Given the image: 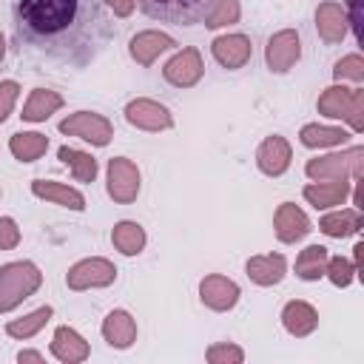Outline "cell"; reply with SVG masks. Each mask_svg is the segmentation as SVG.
Returning <instances> with one entry per match:
<instances>
[{
  "label": "cell",
  "mask_w": 364,
  "mask_h": 364,
  "mask_svg": "<svg viewBox=\"0 0 364 364\" xmlns=\"http://www.w3.org/2000/svg\"><path fill=\"white\" fill-rule=\"evenodd\" d=\"M350 193V185L344 179L327 182V185H307L304 188V199L316 208H330V205H341L344 196Z\"/></svg>",
  "instance_id": "cb8c5ba5"
},
{
  "label": "cell",
  "mask_w": 364,
  "mask_h": 364,
  "mask_svg": "<svg viewBox=\"0 0 364 364\" xmlns=\"http://www.w3.org/2000/svg\"><path fill=\"white\" fill-rule=\"evenodd\" d=\"M301 142L307 148H324V145H338L347 139V134L341 128H327V125H304L301 128Z\"/></svg>",
  "instance_id": "f546056e"
},
{
  "label": "cell",
  "mask_w": 364,
  "mask_h": 364,
  "mask_svg": "<svg viewBox=\"0 0 364 364\" xmlns=\"http://www.w3.org/2000/svg\"><path fill=\"white\" fill-rule=\"evenodd\" d=\"M282 321H284L287 333H293V336H307V333L316 330L318 316H316V310H313L307 301H290V304L282 310Z\"/></svg>",
  "instance_id": "7402d4cb"
},
{
  "label": "cell",
  "mask_w": 364,
  "mask_h": 364,
  "mask_svg": "<svg viewBox=\"0 0 364 364\" xmlns=\"http://www.w3.org/2000/svg\"><path fill=\"white\" fill-rule=\"evenodd\" d=\"M40 270L31 262H11L0 267V313L17 307L40 287Z\"/></svg>",
  "instance_id": "7a4b0ae2"
},
{
  "label": "cell",
  "mask_w": 364,
  "mask_h": 364,
  "mask_svg": "<svg viewBox=\"0 0 364 364\" xmlns=\"http://www.w3.org/2000/svg\"><path fill=\"white\" fill-rule=\"evenodd\" d=\"M51 353L65 361V364H77L88 358V344L82 341V336L71 327H57L54 330V341H51Z\"/></svg>",
  "instance_id": "ac0fdd59"
},
{
  "label": "cell",
  "mask_w": 364,
  "mask_h": 364,
  "mask_svg": "<svg viewBox=\"0 0 364 364\" xmlns=\"http://www.w3.org/2000/svg\"><path fill=\"white\" fill-rule=\"evenodd\" d=\"M318 111L324 117H336V119H350L353 131L364 128V91H350L344 85H333L318 97Z\"/></svg>",
  "instance_id": "277c9868"
},
{
  "label": "cell",
  "mask_w": 364,
  "mask_h": 364,
  "mask_svg": "<svg viewBox=\"0 0 364 364\" xmlns=\"http://www.w3.org/2000/svg\"><path fill=\"white\" fill-rule=\"evenodd\" d=\"M171 46H173V40L168 34H162V31H139L136 37H131L128 48H131V57L139 65H151L159 57V51H165Z\"/></svg>",
  "instance_id": "d6986e66"
},
{
  "label": "cell",
  "mask_w": 364,
  "mask_h": 364,
  "mask_svg": "<svg viewBox=\"0 0 364 364\" xmlns=\"http://www.w3.org/2000/svg\"><path fill=\"white\" fill-rule=\"evenodd\" d=\"M301 54V43H299V34L296 31H279L267 40V48H264V60H267V68L282 74L287 71Z\"/></svg>",
  "instance_id": "9c48e42d"
},
{
  "label": "cell",
  "mask_w": 364,
  "mask_h": 364,
  "mask_svg": "<svg viewBox=\"0 0 364 364\" xmlns=\"http://www.w3.org/2000/svg\"><path fill=\"white\" fill-rule=\"evenodd\" d=\"M333 74L338 77V80H355V82H361L364 80V60L358 57V54H350V57H344V60H338L336 63V68H333Z\"/></svg>",
  "instance_id": "d6a6232c"
},
{
  "label": "cell",
  "mask_w": 364,
  "mask_h": 364,
  "mask_svg": "<svg viewBox=\"0 0 364 364\" xmlns=\"http://www.w3.org/2000/svg\"><path fill=\"white\" fill-rule=\"evenodd\" d=\"M162 77L176 88H191L202 77V57L196 48H182L176 57H171L162 68Z\"/></svg>",
  "instance_id": "30bf717a"
},
{
  "label": "cell",
  "mask_w": 364,
  "mask_h": 364,
  "mask_svg": "<svg viewBox=\"0 0 364 364\" xmlns=\"http://www.w3.org/2000/svg\"><path fill=\"white\" fill-rule=\"evenodd\" d=\"M60 131L68 134V136H80L91 145H108L111 136H114V128L105 117L100 114H91V111H77L71 117H65L60 122Z\"/></svg>",
  "instance_id": "8992f818"
},
{
  "label": "cell",
  "mask_w": 364,
  "mask_h": 364,
  "mask_svg": "<svg viewBox=\"0 0 364 364\" xmlns=\"http://www.w3.org/2000/svg\"><path fill=\"white\" fill-rule=\"evenodd\" d=\"M361 156H364V148H353L347 154H330V156H321V159H310L304 165V171H307L310 179H318V182H324V179L336 182V179H344L347 173L361 179V173H364Z\"/></svg>",
  "instance_id": "5b68a950"
},
{
  "label": "cell",
  "mask_w": 364,
  "mask_h": 364,
  "mask_svg": "<svg viewBox=\"0 0 364 364\" xmlns=\"http://www.w3.org/2000/svg\"><path fill=\"white\" fill-rule=\"evenodd\" d=\"M114 276L117 267L108 259H82L68 270L65 282L71 290H85V287H105L114 282Z\"/></svg>",
  "instance_id": "ba28073f"
},
{
  "label": "cell",
  "mask_w": 364,
  "mask_h": 364,
  "mask_svg": "<svg viewBox=\"0 0 364 364\" xmlns=\"http://www.w3.org/2000/svg\"><path fill=\"white\" fill-rule=\"evenodd\" d=\"M347 6H350V20L347 23L358 31V0H347Z\"/></svg>",
  "instance_id": "f35d334b"
},
{
  "label": "cell",
  "mask_w": 364,
  "mask_h": 364,
  "mask_svg": "<svg viewBox=\"0 0 364 364\" xmlns=\"http://www.w3.org/2000/svg\"><path fill=\"white\" fill-rule=\"evenodd\" d=\"M11 154L20 159V162H34L37 156L46 154L48 148V139L43 134H34V131H26V134H14L11 142H9Z\"/></svg>",
  "instance_id": "484cf974"
},
{
  "label": "cell",
  "mask_w": 364,
  "mask_h": 364,
  "mask_svg": "<svg viewBox=\"0 0 364 364\" xmlns=\"http://www.w3.org/2000/svg\"><path fill=\"white\" fill-rule=\"evenodd\" d=\"M256 162L259 168L267 173V176H282L290 165V145L282 139V136H267L262 145H259V154H256Z\"/></svg>",
  "instance_id": "5bb4252c"
},
{
  "label": "cell",
  "mask_w": 364,
  "mask_h": 364,
  "mask_svg": "<svg viewBox=\"0 0 364 364\" xmlns=\"http://www.w3.org/2000/svg\"><path fill=\"white\" fill-rule=\"evenodd\" d=\"M111 9H114V14H119V17H128L131 11H134V6H136V0H105Z\"/></svg>",
  "instance_id": "74e56055"
},
{
  "label": "cell",
  "mask_w": 364,
  "mask_h": 364,
  "mask_svg": "<svg viewBox=\"0 0 364 364\" xmlns=\"http://www.w3.org/2000/svg\"><path fill=\"white\" fill-rule=\"evenodd\" d=\"M31 191H34L37 196L51 199V202H57V205H63V208H71V210H82V208H85L82 193L74 191V188H65V185H60V182L34 179V182H31Z\"/></svg>",
  "instance_id": "44dd1931"
},
{
  "label": "cell",
  "mask_w": 364,
  "mask_h": 364,
  "mask_svg": "<svg viewBox=\"0 0 364 364\" xmlns=\"http://www.w3.org/2000/svg\"><path fill=\"white\" fill-rule=\"evenodd\" d=\"M316 28L324 43H338L347 34V14L338 3H321L316 9Z\"/></svg>",
  "instance_id": "e0dca14e"
},
{
  "label": "cell",
  "mask_w": 364,
  "mask_h": 364,
  "mask_svg": "<svg viewBox=\"0 0 364 364\" xmlns=\"http://www.w3.org/2000/svg\"><path fill=\"white\" fill-rule=\"evenodd\" d=\"M108 193L114 202H134L136 193H139V171L131 159L125 156H117L108 162Z\"/></svg>",
  "instance_id": "52a82bcc"
},
{
  "label": "cell",
  "mask_w": 364,
  "mask_h": 364,
  "mask_svg": "<svg viewBox=\"0 0 364 364\" xmlns=\"http://www.w3.org/2000/svg\"><path fill=\"white\" fill-rule=\"evenodd\" d=\"M6 57V43H3V34H0V60Z\"/></svg>",
  "instance_id": "60d3db41"
},
{
  "label": "cell",
  "mask_w": 364,
  "mask_h": 364,
  "mask_svg": "<svg viewBox=\"0 0 364 364\" xmlns=\"http://www.w3.org/2000/svg\"><path fill=\"white\" fill-rule=\"evenodd\" d=\"M111 239H114V247L122 250L125 256H136L145 247V230L136 222H119V225H114Z\"/></svg>",
  "instance_id": "83f0119b"
},
{
  "label": "cell",
  "mask_w": 364,
  "mask_h": 364,
  "mask_svg": "<svg viewBox=\"0 0 364 364\" xmlns=\"http://www.w3.org/2000/svg\"><path fill=\"white\" fill-rule=\"evenodd\" d=\"M324 273H327L330 282L338 284V287H347V284L353 282V264H350L347 259H341V256L327 259V270H324Z\"/></svg>",
  "instance_id": "836d02e7"
},
{
  "label": "cell",
  "mask_w": 364,
  "mask_h": 364,
  "mask_svg": "<svg viewBox=\"0 0 364 364\" xmlns=\"http://www.w3.org/2000/svg\"><path fill=\"white\" fill-rule=\"evenodd\" d=\"M245 358V353L239 350V347H233V344H213L210 350H208V361L210 364H239Z\"/></svg>",
  "instance_id": "e575fe53"
},
{
  "label": "cell",
  "mask_w": 364,
  "mask_h": 364,
  "mask_svg": "<svg viewBox=\"0 0 364 364\" xmlns=\"http://www.w3.org/2000/svg\"><path fill=\"white\" fill-rule=\"evenodd\" d=\"M17 242H20V230H17L14 219L3 216L0 219V250H11V247H17Z\"/></svg>",
  "instance_id": "d590c367"
},
{
  "label": "cell",
  "mask_w": 364,
  "mask_h": 364,
  "mask_svg": "<svg viewBox=\"0 0 364 364\" xmlns=\"http://www.w3.org/2000/svg\"><path fill=\"white\" fill-rule=\"evenodd\" d=\"M273 225H276V236H279L282 242H296V239H301V236L310 233V219L304 216V210H299V208L290 205V202L279 205Z\"/></svg>",
  "instance_id": "9a60e30c"
},
{
  "label": "cell",
  "mask_w": 364,
  "mask_h": 364,
  "mask_svg": "<svg viewBox=\"0 0 364 364\" xmlns=\"http://www.w3.org/2000/svg\"><path fill=\"white\" fill-rule=\"evenodd\" d=\"M60 159H63L65 165H71L77 182H94V176H97V159H94L91 154H82V151H77V148L63 145V148H60Z\"/></svg>",
  "instance_id": "f1b7e54d"
},
{
  "label": "cell",
  "mask_w": 364,
  "mask_h": 364,
  "mask_svg": "<svg viewBox=\"0 0 364 364\" xmlns=\"http://www.w3.org/2000/svg\"><path fill=\"white\" fill-rule=\"evenodd\" d=\"M102 336H105V341H108L111 347L125 350V347H131L134 338H136V324H134V318H131L125 310H111V313L105 316V321H102Z\"/></svg>",
  "instance_id": "2e32d148"
},
{
  "label": "cell",
  "mask_w": 364,
  "mask_h": 364,
  "mask_svg": "<svg viewBox=\"0 0 364 364\" xmlns=\"http://www.w3.org/2000/svg\"><path fill=\"white\" fill-rule=\"evenodd\" d=\"M327 247H321V245H310V247H304L301 250V256L296 259V276L299 279H304V282H313V279H318V276H324V270H327Z\"/></svg>",
  "instance_id": "d4e9b609"
},
{
  "label": "cell",
  "mask_w": 364,
  "mask_h": 364,
  "mask_svg": "<svg viewBox=\"0 0 364 364\" xmlns=\"http://www.w3.org/2000/svg\"><path fill=\"white\" fill-rule=\"evenodd\" d=\"M318 228H321L327 236L341 239V236H350V233H355V230L361 228V213H358L355 208H350V210H338V213L324 216V219L318 222Z\"/></svg>",
  "instance_id": "4316f807"
},
{
  "label": "cell",
  "mask_w": 364,
  "mask_h": 364,
  "mask_svg": "<svg viewBox=\"0 0 364 364\" xmlns=\"http://www.w3.org/2000/svg\"><path fill=\"white\" fill-rule=\"evenodd\" d=\"M136 6L154 20L173 26H193L205 20L213 0H136Z\"/></svg>",
  "instance_id": "3957f363"
},
{
  "label": "cell",
  "mask_w": 364,
  "mask_h": 364,
  "mask_svg": "<svg viewBox=\"0 0 364 364\" xmlns=\"http://www.w3.org/2000/svg\"><path fill=\"white\" fill-rule=\"evenodd\" d=\"M125 119L136 128H145V131H162V128H171V114L165 105L154 102V100H134L128 102L125 108Z\"/></svg>",
  "instance_id": "8fae6325"
},
{
  "label": "cell",
  "mask_w": 364,
  "mask_h": 364,
  "mask_svg": "<svg viewBox=\"0 0 364 364\" xmlns=\"http://www.w3.org/2000/svg\"><path fill=\"white\" fill-rule=\"evenodd\" d=\"M48 318H51V307H40V310H34V313H28V316H23V318L9 321V324H6V333L14 336V338H28V336H34Z\"/></svg>",
  "instance_id": "4dcf8cb0"
},
{
  "label": "cell",
  "mask_w": 364,
  "mask_h": 364,
  "mask_svg": "<svg viewBox=\"0 0 364 364\" xmlns=\"http://www.w3.org/2000/svg\"><path fill=\"white\" fill-rule=\"evenodd\" d=\"M11 37L20 54L85 68L114 37L102 0H14Z\"/></svg>",
  "instance_id": "6da1fadb"
},
{
  "label": "cell",
  "mask_w": 364,
  "mask_h": 364,
  "mask_svg": "<svg viewBox=\"0 0 364 364\" xmlns=\"http://www.w3.org/2000/svg\"><path fill=\"white\" fill-rule=\"evenodd\" d=\"M199 296L210 310H230L239 301V287L225 276H205L199 284Z\"/></svg>",
  "instance_id": "7c38bea8"
},
{
  "label": "cell",
  "mask_w": 364,
  "mask_h": 364,
  "mask_svg": "<svg viewBox=\"0 0 364 364\" xmlns=\"http://www.w3.org/2000/svg\"><path fill=\"white\" fill-rule=\"evenodd\" d=\"M250 51H253V46L245 34H225V37L213 40V57L225 68H242L250 60Z\"/></svg>",
  "instance_id": "4fadbf2b"
},
{
  "label": "cell",
  "mask_w": 364,
  "mask_h": 364,
  "mask_svg": "<svg viewBox=\"0 0 364 364\" xmlns=\"http://www.w3.org/2000/svg\"><path fill=\"white\" fill-rule=\"evenodd\" d=\"M17 82L14 80H6V82H0V122L11 114V105H14V100H17Z\"/></svg>",
  "instance_id": "8d00e7d4"
},
{
  "label": "cell",
  "mask_w": 364,
  "mask_h": 364,
  "mask_svg": "<svg viewBox=\"0 0 364 364\" xmlns=\"http://www.w3.org/2000/svg\"><path fill=\"white\" fill-rule=\"evenodd\" d=\"M17 358H20V361H34V364H40V361H43V355H40V353H34V350H26V353H20Z\"/></svg>",
  "instance_id": "ab89813d"
},
{
  "label": "cell",
  "mask_w": 364,
  "mask_h": 364,
  "mask_svg": "<svg viewBox=\"0 0 364 364\" xmlns=\"http://www.w3.org/2000/svg\"><path fill=\"white\" fill-rule=\"evenodd\" d=\"M284 256H279V253H267V256H253L250 262H247V276L256 282V284H276V282H282V276H284Z\"/></svg>",
  "instance_id": "ffe728a7"
},
{
  "label": "cell",
  "mask_w": 364,
  "mask_h": 364,
  "mask_svg": "<svg viewBox=\"0 0 364 364\" xmlns=\"http://www.w3.org/2000/svg\"><path fill=\"white\" fill-rule=\"evenodd\" d=\"M60 105H63V100H60L57 91L34 88L31 97H28V102H26V108H23V119H28V122H43V119H48Z\"/></svg>",
  "instance_id": "603a6c76"
},
{
  "label": "cell",
  "mask_w": 364,
  "mask_h": 364,
  "mask_svg": "<svg viewBox=\"0 0 364 364\" xmlns=\"http://www.w3.org/2000/svg\"><path fill=\"white\" fill-rule=\"evenodd\" d=\"M236 20H239V0H213V6L208 9L202 23L208 28H219V26H228Z\"/></svg>",
  "instance_id": "1f68e13d"
}]
</instances>
